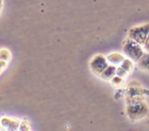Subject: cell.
Returning <instances> with one entry per match:
<instances>
[{
  "instance_id": "obj_4",
  "label": "cell",
  "mask_w": 149,
  "mask_h": 131,
  "mask_svg": "<svg viewBox=\"0 0 149 131\" xmlns=\"http://www.w3.org/2000/svg\"><path fill=\"white\" fill-rule=\"evenodd\" d=\"M108 64H108L107 60H106V56L101 53H97L91 58V60L89 62V68L94 75L99 77Z\"/></svg>"
},
{
  "instance_id": "obj_19",
  "label": "cell",
  "mask_w": 149,
  "mask_h": 131,
  "mask_svg": "<svg viewBox=\"0 0 149 131\" xmlns=\"http://www.w3.org/2000/svg\"><path fill=\"white\" fill-rule=\"evenodd\" d=\"M0 131H6V129H5V128H3V127L1 126V125H0Z\"/></svg>"
},
{
  "instance_id": "obj_12",
  "label": "cell",
  "mask_w": 149,
  "mask_h": 131,
  "mask_svg": "<svg viewBox=\"0 0 149 131\" xmlns=\"http://www.w3.org/2000/svg\"><path fill=\"white\" fill-rule=\"evenodd\" d=\"M10 60H11V53L8 49H6V48L0 49V60L9 62Z\"/></svg>"
},
{
  "instance_id": "obj_16",
  "label": "cell",
  "mask_w": 149,
  "mask_h": 131,
  "mask_svg": "<svg viewBox=\"0 0 149 131\" xmlns=\"http://www.w3.org/2000/svg\"><path fill=\"white\" fill-rule=\"evenodd\" d=\"M143 49H144V52H147V53H149V36L148 38L146 39V41L144 42V44H143Z\"/></svg>"
},
{
  "instance_id": "obj_10",
  "label": "cell",
  "mask_w": 149,
  "mask_h": 131,
  "mask_svg": "<svg viewBox=\"0 0 149 131\" xmlns=\"http://www.w3.org/2000/svg\"><path fill=\"white\" fill-rule=\"evenodd\" d=\"M118 67H120L122 69H124L125 71L129 74V75H131V74L133 73V71H134L135 66H134V62H133V60H131L130 58H125V60H123V62L118 66Z\"/></svg>"
},
{
  "instance_id": "obj_8",
  "label": "cell",
  "mask_w": 149,
  "mask_h": 131,
  "mask_svg": "<svg viewBox=\"0 0 149 131\" xmlns=\"http://www.w3.org/2000/svg\"><path fill=\"white\" fill-rule=\"evenodd\" d=\"M116 66H112V64H108L107 67L105 68L103 72L101 73V75L99 76V78H101L104 81H108L109 82L112 78L116 76Z\"/></svg>"
},
{
  "instance_id": "obj_2",
  "label": "cell",
  "mask_w": 149,
  "mask_h": 131,
  "mask_svg": "<svg viewBox=\"0 0 149 131\" xmlns=\"http://www.w3.org/2000/svg\"><path fill=\"white\" fill-rule=\"evenodd\" d=\"M123 51L127 57L130 58L134 62H138L144 54L143 46L128 37L125 39L124 44H123Z\"/></svg>"
},
{
  "instance_id": "obj_18",
  "label": "cell",
  "mask_w": 149,
  "mask_h": 131,
  "mask_svg": "<svg viewBox=\"0 0 149 131\" xmlns=\"http://www.w3.org/2000/svg\"><path fill=\"white\" fill-rule=\"evenodd\" d=\"M3 7V0H0V13H1V11H2Z\"/></svg>"
},
{
  "instance_id": "obj_3",
  "label": "cell",
  "mask_w": 149,
  "mask_h": 131,
  "mask_svg": "<svg viewBox=\"0 0 149 131\" xmlns=\"http://www.w3.org/2000/svg\"><path fill=\"white\" fill-rule=\"evenodd\" d=\"M149 36V24H143V25L135 26L132 27L128 32V38L134 40L135 42L143 45L144 42Z\"/></svg>"
},
{
  "instance_id": "obj_11",
  "label": "cell",
  "mask_w": 149,
  "mask_h": 131,
  "mask_svg": "<svg viewBox=\"0 0 149 131\" xmlns=\"http://www.w3.org/2000/svg\"><path fill=\"white\" fill-rule=\"evenodd\" d=\"M109 83H110V85H111L113 88H116V89H118V88H123V87H124V85L126 84V79H124V78H122V77H120V76L116 75L111 80H110Z\"/></svg>"
},
{
  "instance_id": "obj_7",
  "label": "cell",
  "mask_w": 149,
  "mask_h": 131,
  "mask_svg": "<svg viewBox=\"0 0 149 131\" xmlns=\"http://www.w3.org/2000/svg\"><path fill=\"white\" fill-rule=\"evenodd\" d=\"M125 58H126V56L124 54L120 53V52H111L108 55H106V60H107L108 64L116 66V67H118Z\"/></svg>"
},
{
  "instance_id": "obj_1",
  "label": "cell",
  "mask_w": 149,
  "mask_h": 131,
  "mask_svg": "<svg viewBox=\"0 0 149 131\" xmlns=\"http://www.w3.org/2000/svg\"><path fill=\"white\" fill-rule=\"evenodd\" d=\"M126 99V114L131 121H140L149 114V106L144 97H132Z\"/></svg>"
},
{
  "instance_id": "obj_17",
  "label": "cell",
  "mask_w": 149,
  "mask_h": 131,
  "mask_svg": "<svg viewBox=\"0 0 149 131\" xmlns=\"http://www.w3.org/2000/svg\"><path fill=\"white\" fill-rule=\"evenodd\" d=\"M7 64H8V62H3V60H0V74L2 73V72L7 68Z\"/></svg>"
},
{
  "instance_id": "obj_14",
  "label": "cell",
  "mask_w": 149,
  "mask_h": 131,
  "mask_svg": "<svg viewBox=\"0 0 149 131\" xmlns=\"http://www.w3.org/2000/svg\"><path fill=\"white\" fill-rule=\"evenodd\" d=\"M116 75H118V76H120V77H122V78H124V79H127V78L129 77V74L127 73L126 71H125L124 69H122L120 67H116Z\"/></svg>"
},
{
  "instance_id": "obj_9",
  "label": "cell",
  "mask_w": 149,
  "mask_h": 131,
  "mask_svg": "<svg viewBox=\"0 0 149 131\" xmlns=\"http://www.w3.org/2000/svg\"><path fill=\"white\" fill-rule=\"evenodd\" d=\"M137 64H138V67L140 68L141 70L149 73V53L144 52L142 57L137 62Z\"/></svg>"
},
{
  "instance_id": "obj_5",
  "label": "cell",
  "mask_w": 149,
  "mask_h": 131,
  "mask_svg": "<svg viewBox=\"0 0 149 131\" xmlns=\"http://www.w3.org/2000/svg\"><path fill=\"white\" fill-rule=\"evenodd\" d=\"M145 95L149 96V90L141 87L140 85L137 86H129L126 88V94L125 98H132V97H144Z\"/></svg>"
},
{
  "instance_id": "obj_6",
  "label": "cell",
  "mask_w": 149,
  "mask_h": 131,
  "mask_svg": "<svg viewBox=\"0 0 149 131\" xmlns=\"http://www.w3.org/2000/svg\"><path fill=\"white\" fill-rule=\"evenodd\" d=\"M19 123L21 121H19L17 119L9 118L6 116L0 118V125L6 129V131H19Z\"/></svg>"
},
{
  "instance_id": "obj_15",
  "label": "cell",
  "mask_w": 149,
  "mask_h": 131,
  "mask_svg": "<svg viewBox=\"0 0 149 131\" xmlns=\"http://www.w3.org/2000/svg\"><path fill=\"white\" fill-rule=\"evenodd\" d=\"M125 94H126V88H118V89H116V93H114V98L118 100L122 97H125Z\"/></svg>"
},
{
  "instance_id": "obj_13",
  "label": "cell",
  "mask_w": 149,
  "mask_h": 131,
  "mask_svg": "<svg viewBox=\"0 0 149 131\" xmlns=\"http://www.w3.org/2000/svg\"><path fill=\"white\" fill-rule=\"evenodd\" d=\"M19 131H32V127H31V124L29 123V121H27V120L21 121Z\"/></svg>"
}]
</instances>
